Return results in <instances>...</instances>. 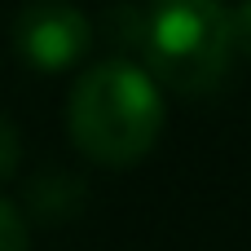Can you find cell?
<instances>
[{
    "mask_svg": "<svg viewBox=\"0 0 251 251\" xmlns=\"http://www.w3.org/2000/svg\"><path fill=\"white\" fill-rule=\"evenodd\" d=\"M66 128L93 163H141L163 132V97L154 75L132 62H101L84 71L66 101Z\"/></svg>",
    "mask_w": 251,
    "mask_h": 251,
    "instance_id": "cell-1",
    "label": "cell"
},
{
    "mask_svg": "<svg viewBox=\"0 0 251 251\" xmlns=\"http://www.w3.org/2000/svg\"><path fill=\"white\" fill-rule=\"evenodd\" d=\"M141 49L150 71L185 93L199 97L216 88L234 57V26L221 0H159L141 18Z\"/></svg>",
    "mask_w": 251,
    "mask_h": 251,
    "instance_id": "cell-2",
    "label": "cell"
},
{
    "mask_svg": "<svg viewBox=\"0 0 251 251\" xmlns=\"http://www.w3.org/2000/svg\"><path fill=\"white\" fill-rule=\"evenodd\" d=\"M93 44L88 18L66 0H31L13 22V49L35 71H66Z\"/></svg>",
    "mask_w": 251,
    "mask_h": 251,
    "instance_id": "cell-3",
    "label": "cell"
},
{
    "mask_svg": "<svg viewBox=\"0 0 251 251\" xmlns=\"http://www.w3.org/2000/svg\"><path fill=\"white\" fill-rule=\"evenodd\" d=\"M79 190H84L79 181H71L62 172H49V176H40L31 185V207L40 212V221H62L66 212L79 207V199H84Z\"/></svg>",
    "mask_w": 251,
    "mask_h": 251,
    "instance_id": "cell-4",
    "label": "cell"
},
{
    "mask_svg": "<svg viewBox=\"0 0 251 251\" xmlns=\"http://www.w3.org/2000/svg\"><path fill=\"white\" fill-rule=\"evenodd\" d=\"M0 251H31V225L26 216L0 199Z\"/></svg>",
    "mask_w": 251,
    "mask_h": 251,
    "instance_id": "cell-5",
    "label": "cell"
},
{
    "mask_svg": "<svg viewBox=\"0 0 251 251\" xmlns=\"http://www.w3.org/2000/svg\"><path fill=\"white\" fill-rule=\"evenodd\" d=\"M18 154H22L18 128L9 124V115H0V181H4V176H13V168H18Z\"/></svg>",
    "mask_w": 251,
    "mask_h": 251,
    "instance_id": "cell-6",
    "label": "cell"
},
{
    "mask_svg": "<svg viewBox=\"0 0 251 251\" xmlns=\"http://www.w3.org/2000/svg\"><path fill=\"white\" fill-rule=\"evenodd\" d=\"M229 26H234V53L251 57V0H243L238 9H229Z\"/></svg>",
    "mask_w": 251,
    "mask_h": 251,
    "instance_id": "cell-7",
    "label": "cell"
}]
</instances>
